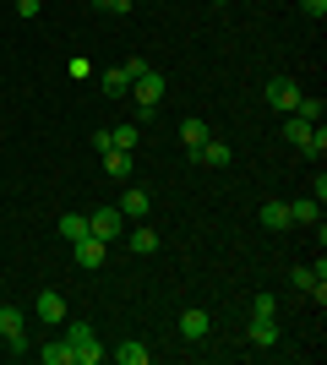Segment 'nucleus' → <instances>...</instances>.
Returning <instances> with one entry per match:
<instances>
[{
    "instance_id": "1",
    "label": "nucleus",
    "mask_w": 327,
    "mask_h": 365,
    "mask_svg": "<svg viewBox=\"0 0 327 365\" xmlns=\"http://www.w3.org/2000/svg\"><path fill=\"white\" fill-rule=\"evenodd\" d=\"M66 344H71V365H98L104 349H98V333L88 322H66Z\"/></svg>"
},
{
    "instance_id": "2",
    "label": "nucleus",
    "mask_w": 327,
    "mask_h": 365,
    "mask_svg": "<svg viewBox=\"0 0 327 365\" xmlns=\"http://www.w3.org/2000/svg\"><path fill=\"white\" fill-rule=\"evenodd\" d=\"M0 338L11 344V354H28V317L16 305H0Z\"/></svg>"
},
{
    "instance_id": "3",
    "label": "nucleus",
    "mask_w": 327,
    "mask_h": 365,
    "mask_svg": "<svg viewBox=\"0 0 327 365\" xmlns=\"http://www.w3.org/2000/svg\"><path fill=\"white\" fill-rule=\"evenodd\" d=\"M88 235H98V240H125V213H120V207H98V213H88Z\"/></svg>"
},
{
    "instance_id": "4",
    "label": "nucleus",
    "mask_w": 327,
    "mask_h": 365,
    "mask_svg": "<svg viewBox=\"0 0 327 365\" xmlns=\"http://www.w3.org/2000/svg\"><path fill=\"white\" fill-rule=\"evenodd\" d=\"M71 257H77V267H104V262H109V240L82 235V240H71Z\"/></svg>"
},
{
    "instance_id": "5",
    "label": "nucleus",
    "mask_w": 327,
    "mask_h": 365,
    "mask_svg": "<svg viewBox=\"0 0 327 365\" xmlns=\"http://www.w3.org/2000/svg\"><path fill=\"white\" fill-rule=\"evenodd\" d=\"M180 333H186V344H202V338L213 333V311H202V305H186V311H180Z\"/></svg>"
},
{
    "instance_id": "6",
    "label": "nucleus",
    "mask_w": 327,
    "mask_h": 365,
    "mask_svg": "<svg viewBox=\"0 0 327 365\" xmlns=\"http://www.w3.org/2000/svg\"><path fill=\"white\" fill-rule=\"evenodd\" d=\"M33 317L49 322V327H61V322H66V300H61V289H44V294H38V300H33Z\"/></svg>"
},
{
    "instance_id": "7",
    "label": "nucleus",
    "mask_w": 327,
    "mask_h": 365,
    "mask_svg": "<svg viewBox=\"0 0 327 365\" xmlns=\"http://www.w3.org/2000/svg\"><path fill=\"white\" fill-rule=\"evenodd\" d=\"M295 98H300V82H289V76H273V82H267V104H273V109H284V115H289V109H295Z\"/></svg>"
},
{
    "instance_id": "8",
    "label": "nucleus",
    "mask_w": 327,
    "mask_h": 365,
    "mask_svg": "<svg viewBox=\"0 0 327 365\" xmlns=\"http://www.w3.org/2000/svg\"><path fill=\"white\" fill-rule=\"evenodd\" d=\"M131 93H137V104H158V98H164V76H158L153 66H147V71H142L137 82H131Z\"/></svg>"
},
{
    "instance_id": "9",
    "label": "nucleus",
    "mask_w": 327,
    "mask_h": 365,
    "mask_svg": "<svg viewBox=\"0 0 327 365\" xmlns=\"http://www.w3.org/2000/svg\"><path fill=\"white\" fill-rule=\"evenodd\" d=\"M197 164H207V169H229V142H218V137H207L202 148L191 153Z\"/></svg>"
},
{
    "instance_id": "10",
    "label": "nucleus",
    "mask_w": 327,
    "mask_h": 365,
    "mask_svg": "<svg viewBox=\"0 0 327 365\" xmlns=\"http://www.w3.org/2000/svg\"><path fill=\"white\" fill-rule=\"evenodd\" d=\"M125 245L137 251V257H153L158 251V229H147V224H137V229H125Z\"/></svg>"
},
{
    "instance_id": "11",
    "label": "nucleus",
    "mask_w": 327,
    "mask_h": 365,
    "mask_svg": "<svg viewBox=\"0 0 327 365\" xmlns=\"http://www.w3.org/2000/svg\"><path fill=\"white\" fill-rule=\"evenodd\" d=\"M120 213H125V218H147V213H153V197H147L142 185H131V191L120 197Z\"/></svg>"
},
{
    "instance_id": "12",
    "label": "nucleus",
    "mask_w": 327,
    "mask_h": 365,
    "mask_svg": "<svg viewBox=\"0 0 327 365\" xmlns=\"http://www.w3.org/2000/svg\"><path fill=\"white\" fill-rule=\"evenodd\" d=\"M98 88H104L109 98H120V93H131V76H125V66H109V71L98 76Z\"/></svg>"
},
{
    "instance_id": "13",
    "label": "nucleus",
    "mask_w": 327,
    "mask_h": 365,
    "mask_svg": "<svg viewBox=\"0 0 327 365\" xmlns=\"http://www.w3.org/2000/svg\"><path fill=\"white\" fill-rule=\"evenodd\" d=\"M316 218H322V202H316V197L289 202V224H316Z\"/></svg>"
},
{
    "instance_id": "14",
    "label": "nucleus",
    "mask_w": 327,
    "mask_h": 365,
    "mask_svg": "<svg viewBox=\"0 0 327 365\" xmlns=\"http://www.w3.org/2000/svg\"><path fill=\"white\" fill-rule=\"evenodd\" d=\"M251 344H256V349H273V344H279V322L251 317Z\"/></svg>"
},
{
    "instance_id": "15",
    "label": "nucleus",
    "mask_w": 327,
    "mask_h": 365,
    "mask_svg": "<svg viewBox=\"0 0 327 365\" xmlns=\"http://www.w3.org/2000/svg\"><path fill=\"white\" fill-rule=\"evenodd\" d=\"M207 137H213V125H207V120H186V125H180V142H186V153H197Z\"/></svg>"
},
{
    "instance_id": "16",
    "label": "nucleus",
    "mask_w": 327,
    "mask_h": 365,
    "mask_svg": "<svg viewBox=\"0 0 327 365\" xmlns=\"http://www.w3.org/2000/svg\"><path fill=\"white\" fill-rule=\"evenodd\" d=\"M104 158V169H109V180H125L131 175V153H120V148H109V153H98Z\"/></svg>"
},
{
    "instance_id": "17",
    "label": "nucleus",
    "mask_w": 327,
    "mask_h": 365,
    "mask_svg": "<svg viewBox=\"0 0 327 365\" xmlns=\"http://www.w3.org/2000/svg\"><path fill=\"white\" fill-rule=\"evenodd\" d=\"M322 98H311V93H300V98H295V109H289V115H300V120H311V125H322Z\"/></svg>"
},
{
    "instance_id": "18",
    "label": "nucleus",
    "mask_w": 327,
    "mask_h": 365,
    "mask_svg": "<svg viewBox=\"0 0 327 365\" xmlns=\"http://www.w3.org/2000/svg\"><path fill=\"white\" fill-rule=\"evenodd\" d=\"M289 278H295V289H306V294H311L316 284H322V278H327V262H316V267H295V273H289Z\"/></svg>"
},
{
    "instance_id": "19",
    "label": "nucleus",
    "mask_w": 327,
    "mask_h": 365,
    "mask_svg": "<svg viewBox=\"0 0 327 365\" xmlns=\"http://www.w3.org/2000/svg\"><path fill=\"white\" fill-rule=\"evenodd\" d=\"M262 224L267 229H289V202H267V207H262Z\"/></svg>"
},
{
    "instance_id": "20",
    "label": "nucleus",
    "mask_w": 327,
    "mask_h": 365,
    "mask_svg": "<svg viewBox=\"0 0 327 365\" xmlns=\"http://www.w3.org/2000/svg\"><path fill=\"white\" fill-rule=\"evenodd\" d=\"M38 360H44V365H71V344H66V338H61V344H44Z\"/></svg>"
},
{
    "instance_id": "21",
    "label": "nucleus",
    "mask_w": 327,
    "mask_h": 365,
    "mask_svg": "<svg viewBox=\"0 0 327 365\" xmlns=\"http://www.w3.org/2000/svg\"><path fill=\"white\" fill-rule=\"evenodd\" d=\"M109 148H120V153H137V125H115V131H109Z\"/></svg>"
},
{
    "instance_id": "22",
    "label": "nucleus",
    "mask_w": 327,
    "mask_h": 365,
    "mask_svg": "<svg viewBox=\"0 0 327 365\" xmlns=\"http://www.w3.org/2000/svg\"><path fill=\"white\" fill-rule=\"evenodd\" d=\"M61 235H66V240H82V235H88V213H66L61 218Z\"/></svg>"
},
{
    "instance_id": "23",
    "label": "nucleus",
    "mask_w": 327,
    "mask_h": 365,
    "mask_svg": "<svg viewBox=\"0 0 327 365\" xmlns=\"http://www.w3.org/2000/svg\"><path fill=\"white\" fill-rule=\"evenodd\" d=\"M300 153H306V158H322V153H327V131H322V125H311V137L300 142Z\"/></svg>"
},
{
    "instance_id": "24",
    "label": "nucleus",
    "mask_w": 327,
    "mask_h": 365,
    "mask_svg": "<svg viewBox=\"0 0 327 365\" xmlns=\"http://www.w3.org/2000/svg\"><path fill=\"white\" fill-rule=\"evenodd\" d=\"M115 360H120V365H147V349L131 338V344H120V349H115Z\"/></svg>"
},
{
    "instance_id": "25",
    "label": "nucleus",
    "mask_w": 327,
    "mask_h": 365,
    "mask_svg": "<svg viewBox=\"0 0 327 365\" xmlns=\"http://www.w3.org/2000/svg\"><path fill=\"white\" fill-rule=\"evenodd\" d=\"M284 137H289V142L300 148V142L311 137V120H300V115H289V120H284Z\"/></svg>"
},
{
    "instance_id": "26",
    "label": "nucleus",
    "mask_w": 327,
    "mask_h": 365,
    "mask_svg": "<svg viewBox=\"0 0 327 365\" xmlns=\"http://www.w3.org/2000/svg\"><path fill=\"white\" fill-rule=\"evenodd\" d=\"M251 317H262V322H273V294H256V300H251Z\"/></svg>"
},
{
    "instance_id": "27",
    "label": "nucleus",
    "mask_w": 327,
    "mask_h": 365,
    "mask_svg": "<svg viewBox=\"0 0 327 365\" xmlns=\"http://www.w3.org/2000/svg\"><path fill=\"white\" fill-rule=\"evenodd\" d=\"M93 6H98L104 16H125V11H131V0H93Z\"/></svg>"
},
{
    "instance_id": "28",
    "label": "nucleus",
    "mask_w": 327,
    "mask_h": 365,
    "mask_svg": "<svg viewBox=\"0 0 327 365\" xmlns=\"http://www.w3.org/2000/svg\"><path fill=\"white\" fill-rule=\"evenodd\" d=\"M66 71H71V76H93V61H88V55H71V66H66Z\"/></svg>"
},
{
    "instance_id": "29",
    "label": "nucleus",
    "mask_w": 327,
    "mask_h": 365,
    "mask_svg": "<svg viewBox=\"0 0 327 365\" xmlns=\"http://www.w3.org/2000/svg\"><path fill=\"white\" fill-rule=\"evenodd\" d=\"M300 6H306V16H316V22L327 16V0H300Z\"/></svg>"
},
{
    "instance_id": "30",
    "label": "nucleus",
    "mask_w": 327,
    "mask_h": 365,
    "mask_svg": "<svg viewBox=\"0 0 327 365\" xmlns=\"http://www.w3.org/2000/svg\"><path fill=\"white\" fill-rule=\"evenodd\" d=\"M38 6L44 0H16V16H38Z\"/></svg>"
},
{
    "instance_id": "31",
    "label": "nucleus",
    "mask_w": 327,
    "mask_h": 365,
    "mask_svg": "<svg viewBox=\"0 0 327 365\" xmlns=\"http://www.w3.org/2000/svg\"><path fill=\"white\" fill-rule=\"evenodd\" d=\"M218 6H224V0H218Z\"/></svg>"
}]
</instances>
